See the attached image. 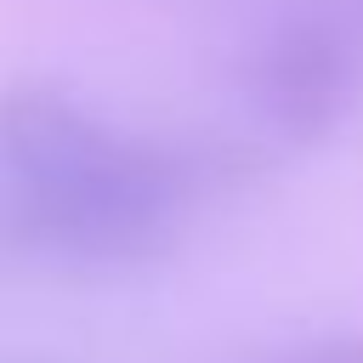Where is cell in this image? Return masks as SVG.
<instances>
[{"label":"cell","mask_w":363,"mask_h":363,"mask_svg":"<svg viewBox=\"0 0 363 363\" xmlns=\"http://www.w3.org/2000/svg\"><path fill=\"white\" fill-rule=\"evenodd\" d=\"M284 363H363V335H323Z\"/></svg>","instance_id":"cell-3"},{"label":"cell","mask_w":363,"mask_h":363,"mask_svg":"<svg viewBox=\"0 0 363 363\" xmlns=\"http://www.w3.org/2000/svg\"><path fill=\"white\" fill-rule=\"evenodd\" d=\"M0 363H74V357H51V352H17V357H0Z\"/></svg>","instance_id":"cell-4"},{"label":"cell","mask_w":363,"mask_h":363,"mask_svg":"<svg viewBox=\"0 0 363 363\" xmlns=\"http://www.w3.org/2000/svg\"><path fill=\"white\" fill-rule=\"evenodd\" d=\"M357 96H363V57L352 34L323 11L284 17L250 57V102L267 142L318 147L352 125Z\"/></svg>","instance_id":"cell-2"},{"label":"cell","mask_w":363,"mask_h":363,"mask_svg":"<svg viewBox=\"0 0 363 363\" xmlns=\"http://www.w3.org/2000/svg\"><path fill=\"white\" fill-rule=\"evenodd\" d=\"M267 159L244 136H142L57 79H11L0 91V238L74 267H147L204 187L244 182Z\"/></svg>","instance_id":"cell-1"},{"label":"cell","mask_w":363,"mask_h":363,"mask_svg":"<svg viewBox=\"0 0 363 363\" xmlns=\"http://www.w3.org/2000/svg\"><path fill=\"white\" fill-rule=\"evenodd\" d=\"M357 6H363V0H357Z\"/></svg>","instance_id":"cell-5"}]
</instances>
